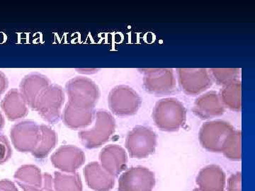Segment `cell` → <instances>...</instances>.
Here are the masks:
<instances>
[{
  "label": "cell",
  "instance_id": "obj_21",
  "mask_svg": "<svg viewBox=\"0 0 255 191\" xmlns=\"http://www.w3.org/2000/svg\"><path fill=\"white\" fill-rule=\"evenodd\" d=\"M41 130V137H40L39 143L33 151V155L38 158H43L45 156L48 155L50 150H53V147L57 143L56 134L50 127L46 125L40 126Z\"/></svg>",
  "mask_w": 255,
  "mask_h": 191
},
{
  "label": "cell",
  "instance_id": "obj_24",
  "mask_svg": "<svg viewBox=\"0 0 255 191\" xmlns=\"http://www.w3.org/2000/svg\"><path fill=\"white\" fill-rule=\"evenodd\" d=\"M11 155V148L6 137L0 134V162H5Z\"/></svg>",
  "mask_w": 255,
  "mask_h": 191
},
{
  "label": "cell",
  "instance_id": "obj_9",
  "mask_svg": "<svg viewBox=\"0 0 255 191\" xmlns=\"http://www.w3.org/2000/svg\"><path fill=\"white\" fill-rule=\"evenodd\" d=\"M64 100L65 95L61 87L50 85L40 97L35 110L46 121L55 123L59 120Z\"/></svg>",
  "mask_w": 255,
  "mask_h": 191
},
{
  "label": "cell",
  "instance_id": "obj_14",
  "mask_svg": "<svg viewBox=\"0 0 255 191\" xmlns=\"http://www.w3.org/2000/svg\"><path fill=\"white\" fill-rule=\"evenodd\" d=\"M102 168L112 176L119 175L127 167V155L123 147L110 145L105 147L100 155Z\"/></svg>",
  "mask_w": 255,
  "mask_h": 191
},
{
  "label": "cell",
  "instance_id": "obj_16",
  "mask_svg": "<svg viewBox=\"0 0 255 191\" xmlns=\"http://www.w3.org/2000/svg\"><path fill=\"white\" fill-rule=\"evenodd\" d=\"M1 106L11 120L23 118L28 113V105L21 92L16 89L7 92L1 100Z\"/></svg>",
  "mask_w": 255,
  "mask_h": 191
},
{
  "label": "cell",
  "instance_id": "obj_1",
  "mask_svg": "<svg viewBox=\"0 0 255 191\" xmlns=\"http://www.w3.org/2000/svg\"><path fill=\"white\" fill-rule=\"evenodd\" d=\"M152 118L156 126L162 131L175 132L185 125L187 110L177 98H163L156 103Z\"/></svg>",
  "mask_w": 255,
  "mask_h": 191
},
{
  "label": "cell",
  "instance_id": "obj_22",
  "mask_svg": "<svg viewBox=\"0 0 255 191\" xmlns=\"http://www.w3.org/2000/svg\"><path fill=\"white\" fill-rule=\"evenodd\" d=\"M222 153L225 157L233 161H239L242 158V133L241 130H236L231 134L224 147Z\"/></svg>",
  "mask_w": 255,
  "mask_h": 191
},
{
  "label": "cell",
  "instance_id": "obj_19",
  "mask_svg": "<svg viewBox=\"0 0 255 191\" xmlns=\"http://www.w3.org/2000/svg\"><path fill=\"white\" fill-rule=\"evenodd\" d=\"M95 115L93 110L82 109L68 103L64 110V122L71 128H83L92 124Z\"/></svg>",
  "mask_w": 255,
  "mask_h": 191
},
{
  "label": "cell",
  "instance_id": "obj_26",
  "mask_svg": "<svg viewBox=\"0 0 255 191\" xmlns=\"http://www.w3.org/2000/svg\"><path fill=\"white\" fill-rule=\"evenodd\" d=\"M8 87V81L4 74L0 72V97L4 94Z\"/></svg>",
  "mask_w": 255,
  "mask_h": 191
},
{
  "label": "cell",
  "instance_id": "obj_5",
  "mask_svg": "<svg viewBox=\"0 0 255 191\" xmlns=\"http://www.w3.org/2000/svg\"><path fill=\"white\" fill-rule=\"evenodd\" d=\"M157 146L155 132L146 126H137L128 134L126 147L132 158L143 159L153 154Z\"/></svg>",
  "mask_w": 255,
  "mask_h": 191
},
{
  "label": "cell",
  "instance_id": "obj_20",
  "mask_svg": "<svg viewBox=\"0 0 255 191\" xmlns=\"http://www.w3.org/2000/svg\"><path fill=\"white\" fill-rule=\"evenodd\" d=\"M220 98L225 108L241 111L242 108V84L240 80H236L223 85Z\"/></svg>",
  "mask_w": 255,
  "mask_h": 191
},
{
  "label": "cell",
  "instance_id": "obj_3",
  "mask_svg": "<svg viewBox=\"0 0 255 191\" xmlns=\"http://www.w3.org/2000/svg\"><path fill=\"white\" fill-rule=\"evenodd\" d=\"M95 125L91 130L80 132L82 144L88 149L97 148L110 140L115 130V120L112 114L100 110L95 115Z\"/></svg>",
  "mask_w": 255,
  "mask_h": 191
},
{
  "label": "cell",
  "instance_id": "obj_10",
  "mask_svg": "<svg viewBox=\"0 0 255 191\" xmlns=\"http://www.w3.org/2000/svg\"><path fill=\"white\" fill-rule=\"evenodd\" d=\"M155 185L153 172L145 167H132L120 177L119 191H152Z\"/></svg>",
  "mask_w": 255,
  "mask_h": 191
},
{
  "label": "cell",
  "instance_id": "obj_28",
  "mask_svg": "<svg viewBox=\"0 0 255 191\" xmlns=\"http://www.w3.org/2000/svg\"><path fill=\"white\" fill-rule=\"evenodd\" d=\"M192 191H200L199 189H195L194 190H193Z\"/></svg>",
  "mask_w": 255,
  "mask_h": 191
},
{
  "label": "cell",
  "instance_id": "obj_6",
  "mask_svg": "<svg viewBox=\"0 0 255 191\" xmlns=\"http://www.w3.org/2000/svg\"><path fill=\"white\" fill-rule=\"evenodd\" d=\"M110 109L119 116H129L137 113L141 98L130 87L121 85L114 87L109 95Z\"/></svg>",
  "mask_w": 255,
  "mask_h": 191
},
{
  "label": "cell",
  "instance_id": "obj_13",
  "mask_svg": "<svg viewBox=\"0 0 255 191\" xmlns=\"http://www.w3.org/2000/svg\"><path fill=\"white\" fill-rule=\"evenodd\" d=\"M225 106L217 92H209L196 98L194 105V113L201 119H211L221 116Z\"/></svg>",
  "mask_w": 255,
  "mask_h": 191
},
{
  "label": "cell",
  "instance_id": "obj_4",
  "mask_svg": "<svg viewBox=\"0 0 255 191\" xmlns=\"http://www.w3.org/2000/svg\"><path fill=\"white\" fill-rule=\"evenodd\" d=\"M233 125L224 120L206 122L199 132V141L205 150L211 152H222L225 143L234 131Z\"/></svg>",
  "mask_w": 255,
  "mask_h": 191
},
{
  "label": "cell",
  "instance_id": "obj_12",
  "mask_svg": "<svg viewBox=\"0 0 255 191\" xmlns=\"http://www.w3.org/2000/svg\"><path fill=\"white\" fill-rule=\"evenodd\" d=\"M51 85L44 75L33 73L26 75L20 84V90L28 106L35 109L37 102L43 92Z\"/></svg>",
  "mask_w": 255,
  "mask_h": 191
},
{
  "label": "cell",
  "instance_id": "obj_11",
  "mask_svg": "<svg viewBox=\"0 0 255 191\" xmlns=\"http://www.w3.org/2000/svg\"><path fill=\"white\" fill-rule=\"evenodd\" d=\"M41 130L36 123L23 121L16 124L11 131V138L16 150L32 152L36 150L40 141Z\"/></svg>",
  "mask_w": 255,
  "mask_h": 191
},
{
  "label": "cell",
  "instance_id": "obj_23",
  "mask_svg": "<svg viewBox=\"0 0 255 191\" xmlns=\"http://www.w3.org/2000/svg\"><path fill=\"white\" fill-rule=\"evenodd\" d=\"M211 78L219 85H226L230 82L238 80L240 69H219L213 68L209 70Z\"/></svg>",
  "mask_w": 255,
  "mask_h": 191
},
{
  "label": "cell",
  "instance_id": "obj_8",
  "mask_svg": "<svg viewBox=\"0 0 255 191\" xmlns=\"http://www.w3.org/2000/svg\"><path fill=\"white\" fill-rule=\"evenodd\" d=\"M143 85L146 91L155 95H168L176 87L175 76L170 68L143 69Z\"/></svg>",
  "mask_w": 255,
  "mask_h": 191
},
{
  "label": "cell",
  "instance_id": "obj_7",
  "mask_svg": "<svg viewBox=\"0 0 255 191\" xmlns=\"http://www.w3.org/2000/svg\"><path fill=\"white\" fill-rule=\"evenodd\" d=\"M177 72L179 86L188 95H200L212 85L213 80L207 69L179 68Z\"/></svg>",
  "mask_w": 255,
  "mask_h": 191
},
{
  "label": "cell",
  "instance_id": "obj_25",
  "mask_svg": "<svg viewBox=\"0 0 255 191\" xmlns=\"http://www.w3.org/2000/svg\"><path fill=\"white\" fill-rule=\"evenodd\" d=\"M242 176L241 172L233 174L228 179V191H242Z\"/></svg>",
  "mask_w": 255,
  "mask_h": 191
},
{
  "label": "cell",
  "instance_id": "obj_15",
  "mask_svg": "<svg viewBox=\"0 0 255 191\" xmlns=\"http://www.w3.org/2000/svg\"><path fill=\"white\" fill-rule=\"evenodd\" d=\"M196 184L200 191H224L226 174L219 166L211 164L201 169Z\"/></svg>",
  "mask_w": 255,
  "mask_h": 191
},
{
  "label": "cell",
  "instance_id": "obj_18",
  "mask_svg": "<svg viewBox=\"0 0 255 191\" xmlns=\"http://www.w3.org/2000/svg\"><path fill=\"white\" fill-rule=\"evenodd\" d=\"M85 155L80 149L73 146H65L53 154L52 161L60 168H77L85 162Z\"/></svg>",
  "mask_w": 255,
  "mask_h": 191
},
{
  "label": "cell",
  "instance_id": "obj_27",
  "mask_svg": "<svg viewBox=\"0 0 255 191\" xmlns=\"http://www.w3.org/2000/svg\"><path fill=\"white\" fill-rule=\"evenodd\" d=\"M4 118H3L2 115H1V112H0V130L4 126Z\"/></svg>",
  "mask_w": 255,
  "mask_h": 191
},
{
  "label": "cell",
  "instance_id": "obj_17",
  "mask_svg": "<svg viewBox=\"0 0 255 191\" xmlns=\"http://www.w3.org/2000/svg\"><path fill=\"white\" fill-rule=\"evenodd\" d=\"M89 187L97 191H109L113 188V176L106 172L97 162L88 164L85 169Z\"/></svg>",
  "mask_w": 255,
  "mask_h": 191
},
{
  "label": "cell",
  "instance_id": "obj_2",
  "mask_svg": "<svg viewBox=\"0 0 255 191\" xmlns=\"http://www.w3.org/2000/svg\"><path fill=\"white\" fill-rule=\"evenodd\" d=\"M68 104L82 109L93 110L100 98V90L90 79L77 77L66 84Z\"/></svg>",
  "mask_w": 255,
  "mask_h": 191
}]
</instances>
